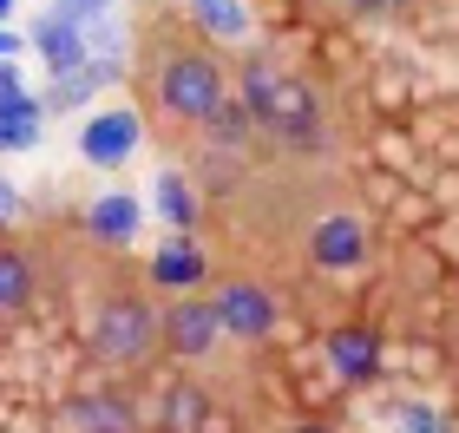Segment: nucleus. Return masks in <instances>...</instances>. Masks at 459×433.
<instances>
[{"mask_svg": "<svg viewBox=\"0 0 459 433\" xmlns=\"http://www.w3.org/2000/svg\"><path fill=\"white\" fill-rule=\"evenodd\" d=\"M138 223H144L138 197L132 191H106V197H92V211H86V237L106 243V250H132Z\"/></svg>", "mask_w": 459, "mask_h": 433, "instance_id": "9b49d317", "label": "nucleus"}, {"mask_svg": "<svg viewBox=\"0 0 459 433\" xmlns=\"http://www.w3.org/2000/svg\"><path fill=\"white\" fill-rule=\"evenodd\" d=\"M39 296V256L33 250H0V316H20Z\"/></svg>", "mask_w": 459, "mask_h": 433, "instance_id": "f8f14e48", "label": "nucleus"}, {"mask_svg": "<svg viewBox=\"0 0 459 433\" xmlns=\"http://www.w3.org/2000/svg\"><path fill=\"white\" fill-rule=\"evenodd\" d=\"M132 86H138V118L152 126L164 144L191 152L197 132L217 118L230 99V66L217 53L211 33H197L178 13H138V39H132Z\"/></svg>", "mask_w": 459, "mask_h": 433, "instance_id": "f03ea898", "label": "nucleus"}, {"mask_svg": "<svg viewBox=\"0 0 459 433\" xmlns=\"http://www.w3.org/2000/svg\"><path fill=\"white\" fill-rule=\"evenodd\" d=\"M7 53H20V33H7V27H0V59H7Z\"/></svg>", "mask_w": 459, "mask_h": 433, "instance_id": "aec40b11", "label": "nucleus"}, {"mask_svg": "<svg viewBox=\"0 0 459 433\" xmlns=\"http://www.w3.org/2000/svg\"><path fill=\"white\" fill-rule=\"evenodd\" d=\"M308 7L328 13V20H381L387 0H308Z\"/></svg>", "mask_w": 459, "mask_h": 433, "instance_id": "f3484780", "label": "nucleus"}, {"mask_svg": "<svg viewBox=\"0 0 459 433\" xmlns=\"http://www.w3.org/2000/svg\"><path fill=\"white\" fill-rule=\"evenodd\" d=\"M328 368L342 375V387H374L381 381V335L368 322L328 328Z\"/></svg>", "mask_w": 459, "mask_h": 433, "instance_id": "0eeeda50", "label": "nucleus"}, {"mask_svg": "<svg viewBox=\"0 0 459 433\" xmlns=\"http://www.w3.org/2000/svg\"><path fill=\"white\" fill-rule=\"evenodd\" d=\"M230 92H237V106L249 112V126H256L269 158H316V152H328V106L282 53H269V47L243 53Z\"/></svg>", "mask_w": 459, "mask_h": 433, "instance_id": "7ed1b4c3", "label": "nucleus"}, {"mask_svg": "<svg viewBox=\"0 0 459 433\" xmlns=\"http://www.w3.org/2000/svg\"><path fill=\"white\" fill-rule=\"evenodd\" d=\"M204 387L197 381H178L171 394H164V427H178V433H191V427H204Z\"/></svg>", "mask_w": 459, "mask_h": 433, "instance_id": "dca6fc26", "label": "nucleus"}, {"mask_svg": "<svg viewBox=\"0 0 459 433\" xmlns=\"http://www.w3.org/2000/svg\"><path fill=\"white\" fill-rule=\"evenodd\" d=\"M223 342L230 335H223V322H217V308H211L204 289H191V296H164V355H171V361L204 368V361H217Z\"/></svg>", "mask_w": 459, "mask_h": 433, "instance_id": "423d86ee", "label": "nucleus"}, {"mask_svg": "<svg viewBox=\"0 0 459 433\" xmlns=\"http://www.w3.org/2000/svg\"><path fill=\"white\" fill-rule=\"evenodd\" d=\"M158 211L171 230H191L197 223V178L191 171H158Z\"/></svg>", "mask_w": 459, "mask_h": 433, "instance_id": "4468645a", "label": "nucleus"}, {"mask_svg": "<svg viewBox=\"0 0 459 433\" xmlns=\"http://www.w3.org/2000/svg\"><path fill=\"white\" fill-rule=\"evenodd\" d=\"M59 420L73 433H138V407L125 401L118 387H106V394H73Z\"/></svg>", "mask_w": 459, "mask_h": 433, "instance_id": "9d476101", "label": "nucleus"}, {"mask_svg": "<svg viewBox=\"0 0 459 433\" xmlns=\"http://www.w3.org/2000/svg\"><path fill=\"white\" fill-rule=\"evenodd\" d=\"M282 433H328V427H322V420H289Z\"/></svg>", "mask_w": 459, "mask_h": 433, "instance_id": "6ab92c4d", "label": "nucleus"}, {"mask_svg": "<svg viewBox=\"0 0 459 433\" xmlns=\"http://www.w3.org/2000/svg\"><path fill=\"white\" fill-rule=\"evenodd\" d=\"M204 296H211L230 348H263V342L282 335V296H276L269 276H256V270H211V289H204Z\"/></svg>", "mask_w": 459, "mask_h": 433, "instance_id": "39448f33", "label": "nucleus"}, {"mask_svg": "<svg viewBox=\"0 0 459 433\" xmlns=\"http://www.w3.org/2000/svg\"><path fill=\"white\" fill-rule=\"evenodd\" d=\"M53 282L79 322V348L106 368V375H144L164 355V296L152 276L132 270L125 250H106L79 230L73 243H53Z\"/></svg>", "mask_w": 459, "mask_h": 433, "instance_id": "f257e3e1", "label": "nucleus"}, {"mask_svg": "<svg viewBox=\"0 0 459 433\" xmlns=\"http://www.w3.org/2000/svg\"><path fill=\"white\" fill-rule=\"evenodd\" d=\"M39 118H47V99L7 92L0 99V152H27V144L39 138Z\"/></svg>", "mask_w": 459, "mask_h": 433, "instance_id": "ddd939ff", "label": "nucleus"}, {"mask_svg": "<svg viewBox=\"0 0 459 433\" xmlns=\"http://www.w3.org/2000/svg\"><path fill=\"white\" fill-rule=\"evenodd\" d=\"M7 7H13V0H0V20H7Z\"/></svg>", "mask_w": 459, "mask_h": 433, "instance_id": "412c9836", "label": "nucleus"}, {"mask_svg": "<svg viewBox=\"0 0 459 433\" xmlns=\"http://www.w3.org/2000/svg\"><path fill=\"white\" fill-rule=\"evenodd\" d=\"M20 217H27V204H20V191H13L7 178H0V230H7V223H20Z\"/></svg>", "mask_w": 459, "mask_h": 433, "instance_id": "a211bd4d", "label": "nucleus"}, {"mask_svg": "<svg viewBox=\"0 0 459 433\" xmlns=\"http://www.w3.org/2000/svg\"><path fill=\"white\" fill-rule=\"evenodd\" d=\"M289 243L308 270L322 276H342V270H361L374 256V230H368V211L354 204L342 184H316V191L289 197Z\"/></svg>", "mask_w": 459, "mask_h": 433, "instance_id": "20e7f679", "label": "nucleus"}, {"mask_svg": "<svg viewBox=\"0 0 459 433\" xmlns=\"http://www.w3.org/2000/svg\"><path fill=\"white\" fill-rule=\"evenodd\" d=\"M144 138V118L138 106H112V112H92L86 132H79V152H86V164H125L138 152Z\"/></svg>", "mask_w": 459, "mask_h": 433, "instance_id": "6e6552de", "label": "nucleus"}, {"mask_svg": "<svg viewBox=\"0 0 459 433\" xmlns=\"http://www.w3.org/2000/svg\"><path fill=\"white\" fill-rule=\"evenodd\" d=\"M191 27L211 39H243L249 33V7L243 0H191Z\"/></svg>", "mask_w": 459, "mask_h": 433, "instance_id": "2eb2a0df", "label": "nucleus"}, {"mask_svg": "<svg viewBox=\"0 0 459 433\" xmlns=\"http://www.w3.org/2000/svg\"><path fill=\"white\" fill-rule=\"evenodd\" d=\"M144 276H152L158 296H191V289L211 282V256H204L191 237H171V243L152 256V270H144Z\"/></svg>", "mask_w": 459, "mask_h": 433, "instance_id": "1a4fd4ad", "label": "nucleus"}]
</instances>
